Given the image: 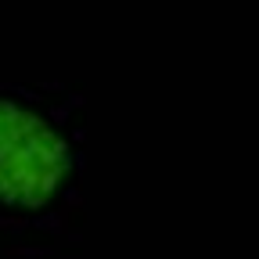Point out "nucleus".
<instances>
[{
  "mask_svg": "<svg viewBox=\"0 0 259 259\" xmlns=\"http://www.w3.org/2000/svg\"><path fill=\"white\" fill-rule=\"evenodd\" d=\"M69 166V144L54 126L15 101H0V202H51Z\"/></svg>",
  "mask_w": 259,
  "mask_h": 259,
  "instance_id": "obj_1",
  "label": "nucleus"
}]
</instances>
